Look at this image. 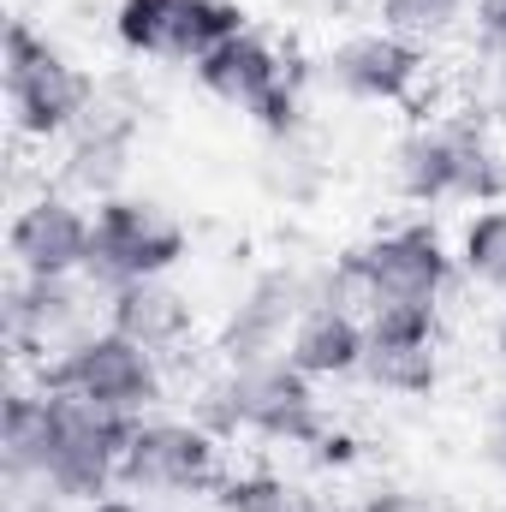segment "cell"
Here are the masks:
<instances>
[{
  "mask_svg": "<svg viewBox=\"0 0 506 512\" xmlns=\"http://www.w3.org/2000/svg\"><path fill=\"white\" fill-rule=\"evenodd\" d=\"M96 310H102V286H90L84 274H60V280L18 274V286L6 292V346L24 364H48L96 328Z\"/></svg>",
  "mask_w": 506,
  "mask_h": 512,
  "instance_id": "30bf717a",
  "label": "cell"
},
{
  "mask_svg": "<svg viewBox=\"0 0 506 512\" xmlns=\"http://www.w3.org/2000/svg\"><path fill=\"white\" fill-rule=\"evenodd\" d=\"M423 78H429V48L393 36V30H358L346 42H334L316 66V84L346 96V102H364V108H411L423 96Z\"/></svg>",
  "mask_w": 506,
  "mask_h": 512,
  "instance_id": "9c48e42d",
  "label": "cell"
},
{
  "mask_svg": "<svg viewBox=\"0 0 506 512\" xmlns=\"http://www.w3.org/2000/svg\"><path fill=\"white\" fill-rule=\"evenodd\" d=\"M387 179L417 209L453 203V191H459V126H453V114L447 120H411L399 131L387 149Z\"/></svg>",
  "mask_w": 506,
  "mask_h": 512,
  "instance_id": "9a60e30c",
  "label": "cell"
},
{
  "mask_svg": "<svg viewBox=\"0 0 506 512\" xmlns=\"http://www.w3.org/2000/svg\"><path fill=\"white\" fill-rule=\"evenodd\" d=\"M233 405H239V435L274 441V447H316L328 429V411L316 399V382L304 370H292L286 358H268L251 370H227Z\"/></svg>",
  "mask_w": 506,
  "mask_h": 512,
  "instance_id": "8fae6325",
  "label": "cell"
},
{
  "mask_svg": "<svg viewBox=\"0 0 506 512\" xmlns=\"http://www.w3.org/2000/svg\"><path fill=\"white\" fill-rule=\"evenodd\" d=\"M262 143H268V149H262V161H256V185H262L274 203H286V209L316 203L322 185H328V161H322L316 137H310V131H292V137H262Z\"/></svg>",
  "mask_w": 506,
  "mask_h": 512,
  "instance_id": "d6986e66",
  "label": "cell"
},
{
  "mask_svg": "<svg viewBox=\"0 0 506 512\" xmlns=\"http://www.w3.org/2000/svg\"><path fill=\"white\" fill-rule=\"evenodd\" d=\"M239 30H251L239 0H179L173 36H167V66H197V60H209L221 42H233Z\"/></svg>",
  "mask_w": 506,
  "mask_h": 512,
  "instance_id": "44dd1931",
  "label": "cell"
},
{
  "mask_svg": "<svg viewBox=\"0 0 506 512\" xmlns=\"http://www.w3.org/2000/svg\"><path fill=\"white\" fill-rule=\"evenodd\" d=\"M376 18L381 30H393L417 48H435L459 24H471V0H376Z\"/></svg>",
  "mask_w": 506,
  "mask_h": 512,
  "instance_id": "cb8c5ba5",
  "label": "cell"
},
{
  "mask_svg": "<svg viewBox=\"0 0 506 512\" xmlns=\"http://www.w3.org/2000/svg\"><path fill=\"white\" fill-rule=\"evenodd\" d=\"M310 84H316V66H298V60H292V66H286V78H280V84L256 102L245 120H251L262 137H292V131H310Z\"/></svg>",
  "mask_w": 506,
  "mask_h": 512,
  "instance_id": "d4e9b609",
  "label": "cell"
},
{
  "mask_svg": "<svg viewBox=\"0 0 506 512\" xmlns=\"http://www.w3.org/2000/svg\"><path fill=\"white\" fill-rule=\"evenodd\" d=\"M495 358L506 364V304H501V316H495Z\"/></svg>",
  "mask_w": 506,
  "mask_h": 512,
  "instance_id": "d6a6232c",
  "label": "cell"
},
{
  "mask_svg": "<svg viewBox=\"0 0 506 512\" xmlns=\"http://www.w3.org/2000/svg\"><path fill=\"white\" fill-rule=\"evenodd\" d=\"M0 512H72L42 477H6V501Z\"/></svg>",
  "mask_w": 506,
  "mask_h": 512,
  "instance_id": "83f0119b",
  "label": "cell"
},
{
  "mask_svg": "<svg viewBox=\"0 0 506 512\" xmlns=\"http://www.w3.org/2000/svg\"><path fill=\"white\" fill-rule=\"evenodd\" d=\"M143 114H149V96L131 72H108L96 78V102L90 114L78 120V131L60 143V191L72 197H114L131 173V155H137V137H143Z\"/></svg>",
  "mask_w": 506,
  "mask_h": 512,
  "instance_id": "8992f818",
  "label": "cell"
},
{
  "mask_svg": "<svg viewBox=\"0 0 506 512\" xmlns=\"http://www.w3.org/2000/svg\"><path fill=\"white\" fill-rule=\"evenodd\" d=\"M471 36L483 60H506V0H471Z\"/></svg>",
  "mask_w": 506,
  "mask_h": 512,
  "instance_id": "4316f807",
  "label": "cell"
},
{
  "mask_svg": "<svg viewBox=\"0 0 506 512\" xmlns=\"http://www.w3.org/2000/svg\"><path fill=\"white\" fill-rule=\"evenodd\" d=\"M60 429V399L48 387H12L0 405V477H42Z\"/></svg>",
  "mask_w": 506,
  "mask_h": 512,
  "instance_id": "ac0fdd59",
  "label": "cell"
},
{
  "mask_svg": "<svg viewBox=\"0 0 506 512\" xmlns=\"http://www.w3.org/2000/svg\"><path fill=\"white\" fill-rule=\"evenodd\" d=\"M310 459H316L322 471H346V465L358 459V435H346V429H334V423H328V429H322V441L310 447Z\"/></svg>",
  "mask_w": 506,
  "mask_h": 512,
  "instance_id": "f546056e",
  "label": "cell"
},
{
  "mask_svg": "<svg viewBox=\"0 0 506 512\" xmlns=\"http://www.w3.org/2000/svg\"><path fill=\"white\" fill-rule=\"evenodd\" d=\"M340 262H346V280H352L364 322L370 316H435L459 280V256L441 239L435 221L387 227L376 239L352 245Z\"/></svg>",
  "mask_w": 506,
  "mask_h": 512,
  "instance_id": "6da1fadb",
  "label": "cell"
},
{
  "mask_svg": "<svg viewBox=\"0 0 506 512\" xmlns=\"http://www.w3.org/2000/svg\"><path fill=\"white\" fill-rule=\"evenodd\" d=\"M90 233H96V209L60 185H42L36 197L18 203L12 227H6V251L12 268L30 280H60V274H84L90 262Z\"/></svg>",
  "mask_w": 506,
  "mask_h": 512,
  "instance_id": "7c38bea8",
  "label": "cell"
},
{
  "mask_svg": "<svg viewBox=\"0 0 506 512\" xmlns=\"http://www.w3.org/2000/svg\"><path fill=\"white\" fill-rule=\"evenodd\" d=\"M36 387L90 399V405L137 423V417H155V405L167 399V358L149 352V346H137V340H126V334H114L108 322H96L60 358L36 364Z\"/></svg>",
  "mask_w": 506,
  "mask_h": 512,
  "instance_id": "3957f363",
  "label": "cell"
},
{
  "mask_svg": "<svg viewBox=\"0 0 506 512\" xmlns=\"http://www.w3.org/2000/svg\"><path fill=\"white\" fill-rule=\"evenodd\" d=\"M209 507L215 512H316L310 501H304L298 483H286L280 471H262V465H251V471H227L221 489L209 495Z\"/></svg>",
  "mask_w": 506,
  "mask_h": 512,
  "instance_id": "603a6c76",
  "label": "cell"
},
{
  "mask_svg": "<svg viewBox=\"0 0 506 512\" xmlns=\"http://www.w3.org/2000/svg\"><path fill=\"white\" fill-rule=\"evenodd\" d=\"M72 512H149V501H137V495H102V501H84V507Z\"/></svg>",
  "mask_w": 506,
  "mask_h": 512,
  "instance_id": "1f68e13d",
  "label": "cell"
},
{
  "mask_svg": "<svg viewBox=\"0 0 506 512\" xmlns=\"http://www.w3.org/2000/svg\"><path fill=\"white\" fill-rule=\"evenodd\" d=\"M191 256V233L185 221L161 203V197H137V191H114L96 203V233H90V262L84 280L114 292L126 280H161Z\"/></svg>",
  "mask_w": 506,
  "mask_h": 512,
  "instance_id": "5b68a950",
  "label": "cell"
},
{
  "mask_svg": "<svg viewBox=\"0 0 506 512\" xmlns=\"http://www.w3.org/2000/svg\"><path fill=\"white\" fill-rule=\"evenodd\" d=\"M453 126H459V191H453V203H471V209L506 203V143H501V131L489 126L477 108H471V114H453Z\"/></svg>",
  "mask_w": 506,
  "mask_h": 512,
  "instance_id": "ffe728a7",
  "label": "cell"
},
{
  "mask_svg": "<svg viewBox=\"0 0 506 512\" xmlns=\"http://www.w3.org/2000/svg\"><path fill=\"white\" fill-rule=\"evenodd\" d=\"M364 382L393 399H429L441 387V328L435 316H370Z\"/></svg>",
  "mask_w": 506,
  "mask_h": 512,
  "instance_id": "4fadbf2b",
  "label": "cell"
},
{
  "mask_svg": "<svg viewBox=\"0 0 506 512\" xmlns=\"http://www.w3.org/2000/svg\"><path fill=\"white\" fill-rule=\"evenodd\" d=\"M0 84H6V114H12V137L18 143H66L78 120L96 102V78L54 48L36 24L12 18L6 24V48H0Z\"/></svg>",
  "mask_w": 506,
  "mask_h": 512,
  "instance_id": "7a4b0ae2",
  "label": "cell"
},
{
  "mask_svg": "<svg viewBox=\"0 0 506 512\" xmlns=\"http://www.w3.org/2000/svg\"><path fill=\"white\" fill-rule=\"evenodd\" d=\"M173 12H179V0H120L114 6V42L131 60H167Z\"/></svg>",
  "mask_w": 506,
  "mask_h": 512,
  "instance_id": "484cf974",
  "label": "cell"
},
{
  "mask_svg": "<svg viewBox=\"0 0 506 512\" xmlns=\"http://www.w3.org/2000/svg\"><path fill=\"white\" fill-rule=\"evenodd\" d=\"M316 512H364V507H340V501H334V507H316Z\"/></svg>",
  "mask_w": 506,
  "mask_h": 512,
  "instance_id": "836d02e7",
  "label": "cell"
},
{
  "mask_svg": "<svg viewBox=\"0 0 506 512\" xmlns=\"http://www.w3.org/2000/svg\"><path fill=\"white\" fill-rule=\"evenodd\" d=\"M304 310H310V268L274 262V268L251 274L245 292L227 304L221 334H215L221 370H251V364H268V358H286V340H292Z\"/></svg>",
  "mask_w": 506,
  "mask_h": 512,
  "instance_id": "52a82bcc",
  "label": "cell"
},
{
  "mask_svg": "<svg viewBox=\"0 0 506 512\" xmlns=\"http://www.w3.org/2000/svg\"><path fill=\"white\" fill-rule=\"evenodd\" d=\"M364 352H370V322L358 310H340V304H310L286 340V364L304 370L310 382L364 376Z\"/></svg>",
  "mask_w": 506,
  "mask_h": 512,
  "instance_id": "2e32d148",
  "label": "cell"
},
{
  "mask_svg": "<svg viewBox=\"0 0 506 512\" xmlns=\"http://www.w3.org/2000/svg\"><path fill=\"white\" fill-rule=\"evenodd\" d=\"M286 54L268 42V36H256V30H239L233 42H221L209 60H197L191 66V78H197V90L203 96H215L221 108H239V114H251L256 102L286 78Z\"/></svg>",
  "mask_w": 506,
  "mask_h": 512,
  "instance_id": "e0dca14e",
  "label": "cell"
},
{
  "mask_svg": "<svg viewBox=\"0 0 506 512\" xmlns=\"http://www.w3.org/2000/svg\"><path fill=\"white\" fill-rule=\"evenodd\" d=\"M483 465L506 483V399L489 411V423H483Z\"/></svg>",
  "mask_w": 506,
  "mask_h": 512,
  "instance_id": "4dcf8cb0",
  "label": "cell"
},
{
  "mask_svg": "<svg viewBox=\"0 0 506 512\" xmlns=\"http://www.w3.org/2000/svg\"><path fill=\"white\" fill-rule=\"evenodd\" d=\"M221 435H209L197 417H137L126 435V459H120V489L137 501H167V507H185V501H209L227 477V459H221Z\"/></svg>",
  "mask_w": 506,
  "mask_h": 512,
  "instance_id": "277c9868",
  "label": "cell"
},
{
  "mask_svg": "<svg viewBox=\"0 0 506 512\" xmlns=\"http://www.w3.org/2000/svg\"><path fill=\"white\" fill-rule=\"evenodd\" d=\"M501 512H506V507H501Z\"/></svg>",
  "mask_w": 506,
  "mask_h": 512,
  "instance_id": "e575fe53",
  "label": "cell"
},
{
  "mask_svg": "<svg viewBox=\"0 0 506 512\" xmlns=\"http://www.w3.org/2000/svg\"><path fill=\"white\" fill-rule=\"evenodd\" d=\"M364 512H447L441 507V495H429V489H376L370 501H358Z\"/></svg>",
  "mask_w": 506,
  "mask_h": 512,
  "instance_id": "f1b7e54d",
  "label": "cell"
},
{
  "mask_svg": "<svg viewBox=\"0 0 506 512\" xmlns=\"http://www.w3.org/2000/svg\"><path fill=\"white\" fill-rule=\"evenodd\" d=\"M54 399H60V429H54V453H48L42 483L66 507L114 495L120 489V459H126L131 417H114V411H102L90 399H72V393H54Z\"/></svg>",
  "mask_w": 506,
  "mask_h": 512,
  "instance_id": "ba28073f",
  "label": "cell"
},
{
  "mask_svg": "<svg viewBox=\"0 0 506 512\" xmlns=\"http://www.w3.org/2000/svg\"><path fill=\"white\" fill-rule=\"evenodd\" d=\"M102 322L114 334H126L149 352H179L191 334H197V304L185 286H173V274L161 280H126L114 292H102Z\"/></svg>",
  "mask_w": 506,
  "mask_h": 512,
  "instance_id": "5bb4252c",
  "label": "cell"
},
{
  "mask_svg": "<svg viewBox=\"0 0 506 512\" xmlns=\"http://www.w3.org/2000/svg\"><path fill=\"white\" fill-rule=\"evenodd\" d=\"M459 274L471 286H489V292H506V203L495 209H471L465 227H459Z\"/></svg>",
  "mask_w": 506,
  "mask_h": 512,
  "instance_id": "7402d4cb",
  "label": "cell"
}]
</instances>
